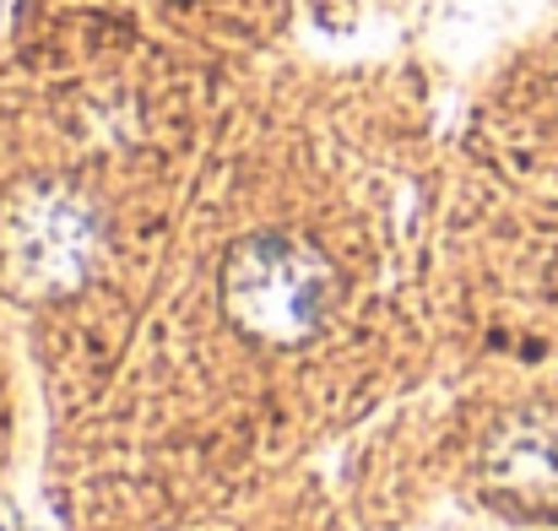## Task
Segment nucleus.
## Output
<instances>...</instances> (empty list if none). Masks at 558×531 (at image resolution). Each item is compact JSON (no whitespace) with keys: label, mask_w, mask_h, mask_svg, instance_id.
Listing matches in <instances>:
<instances>
[{"label":"nucleus","mask_w":558,"mask_h":531,"mask_svg":"<svg viewBox=\"0 0 558 531\" xmlns=\"http://www.w3.org/2000/svg\"><path fill=\"white\" fill-rule=\"evenodd\" d=\"M326 266L293 239H250L228 261V310L244 331L299 342L326 310Z\"/></svg>","instance_id":"f257e3e1"},{"label":"nucleus","mask_w":558,"mask_h":531,"mask_svg":"<svg viewBox=\"0 0 558 531\" xmlns=\"http://www.w3.org/2000/svg\"><path fill=\"white\" fill-rule=\"evenodd\" d=\"M87 244H93L87 217H82L76 206H65V201H49V206H38V212L27 217V244H22V255H33V261L44 266V277H65Z\"/></svg>","instance_id":"f03ea898"}]
</instances>
